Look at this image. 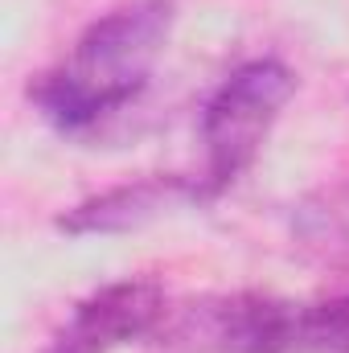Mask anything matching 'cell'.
<instances>
[{
	"mask_svg": "<svg viewBox=\"0 0 349 353\" xmlns=\"http://www.w3.org/2000/svg\"><path fill=\"white\" fill-rule=\"evenodd\" d=\"M173 29V0H136L99 17L79 37L70 62L46 74L29 99L62 132L90 128L107 111L123 107L148 83L152 62Z\"/></svg>",
	"mask_w": 349,
	"mask_h": 353,
	"instance_id": "1",
	"label": "cell"
},
{
	"mask_svg": "<svg viewBox=\"0 0 349 353\" xmlns=\"http://www.w3.org/2000/svg\"><path fill=\"white\" fill-rule=\"evenodd\" d=\"M292 94H296V74L271 58L239 66L218 87L201 115V144H206L201 193L206 197H218L255 165L263 140L271 136Z\"/></svg>",
	"mask_w": 349,
	"mask_h": 353,
	"instance_id": "2",
	"label": "cell"
},
{
	"mask_svg": "<svg viewBox=\"0 0 349 353\" xmlns=\"http://www.w3.org/2000/svg\"><path fill=\"white\" fill-rule=\"evenodd\" d=\"M296 308L255 292L197 296L165 308L152 341L181 353H296Z\"/></svg>",
	"mask_w": 349,
	"mask_h": 353,
	"instance_id": "3",
	"label": "cell"
},
{
	"mask_svg": "<svg viewBox=\"0 0 349 353\" xmlns=\"http://www.w3.org/2000/svg\"><path fill=\"white\" fill-rule=\"evenodd\" d=\"M165 308L169 300L152 279L107 283L74 308V316L54 333L46 353H111L136 337H152Z\"/></svg>",
	"mask_w": 349,
	"mask_h": 353,
	"instance_id": "4",
	"label": "cell"
},
{
	"mask_svg": "<svg viewBox=\"0 0 349 353\" xmlns=\"http://www.w3.org/2000/svg\"><path fill=\"white\" fill-rule=\"evenodd\" d=\"M185 201H206L201 181H185V176H140L115 189H103L87 201H79L74 210H66L58 218L62 234H128L152 218H161L165 210L185 205Z\"/></svg>",
	"mask_w": 349,
	"mask_h": 353,
	"instance_id": "5",
	"label": "cell"
},
{
	"mask_svg": "<svg viewBox=\"0 0 349 353\" xmlns=\"http://www.w3.org/2000/svg\"><path fill=\"white\" fill-rule=\"evenodd\" d=\"M296 234L321 255H349V181L296 210Z\"/></svg>",
	"mask_w": 349,
	"mask_h": 353,
	"instance_id": "6",
	"label": "cell"
},
{
	"mask_svg": "<svg viewBox=\"0 0 349 353\" xmlns=\"http://www.w3.org/2000/svg\"><path fill=\"white\" fill-rule=\"evenodd\" d=\"M296 353H349V296L296 308Z\"/></svg>",
	"mask_w": 349,
	"mask_h": 353,
	"instance_id": "7",
	"label": "cell"
}]
</instances>
